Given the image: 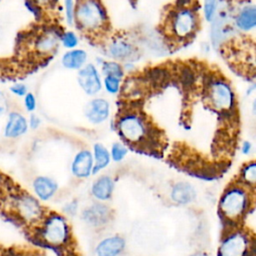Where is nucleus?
<instances>
[{
  "label": "nucleus",
  "mask_w": 256,
  "mask_h": 256,
  "mask_svg": "<svg viewBox=\"0 0 256 256\" xmlns=\"http://www.w3.org/2000/svg\"><path fill=\"white\" fill-rule=\"evenodd\" d=\"M75 20L87 32L102 30L107 23V14L99 0H81L75 7Z\"/></svg>",
  "instance_id": "obj_1"
},
{
  "label": "nucleus",
  "mask_w": 256,
  "mask_h": 256,
  "mask_svg": "<svg viewBox=\"0 0 256 256\" xmlns=\"http://www.w3.org/2000/svg\"><path fill=\"white\" fill-rule=\"evenodd\" d=\"M207 79V76H206ZM206 95L209 104L218 112L235 109V95L230 84L222 78L210 77L205 82Z\"/></svg>",
  "instance_id": "obj_2"
},
{
  "label": "nucleus",
  "mask_w": 256,
  "mask_h": 256,
  "mask_svg": "<svg viewBox=\"0 0 256 256\" xmlns=\"http://www.w3.org/2000/svg\"><path fill=\"white\" fill-rule=\"evenodd\" d=\"M116 126L119 134L130 143L144 141L152 127L142 116L133 112L120 116Z\"/></svg>",
  "instance_id": "obj_3"
},
{
  "label": "nucleus",
  "mask_w": 256,
  "mask_h": 256,
  "mask_svg": "<svg viewBox=\"0 0 256 256\" xmlns=\"http://www.w3.org/2000/svg\"><path fill=\"white\" fill-rule=\"evenodd\" d=\"M220 207L228 218L235 219L242 216L248 207L247 193L238 187L227 190L221 199Z\"/></svg>",
  "instance_id": "obj_4"
},
{
  "label": "nucleus",
  "mask_w": 256,
  "mask_h": 256,
  "mask_svg": "<svg viewBox=\"0 0 256 256\" xmlns=\"http://www.w3.org/2000/svg\"><path fill=\"white\" fill-rule=\"evenodd\" d=\"M169 21L174 35L178 38L184 39L191 36L197 28L196 13L186 7L174 12Z\"/></svg>",
  "instance_id": "obj_5"
},
{
  "label": "nucleus",
  "mask_w": 256,
  "mask_h": 256,
  "mask_svg": "<svg viewBox=\"0 0 256 256\" xmlns=\"http://www.w3.org/2000/svg\"><path fill=\"white\" fill-rule=\"evenodd\" d=\"M14 208L19 217L27 223L37 222L43 215V209L39 200L27 193H22L16 196L14 200Z\"/></svg>",
  "instance_id": "obj_6"
},
{
  "label": "nucleus",
  "mask_w": 256,
  "mask_h": 256,
  "mask_svg": "<svg viewBox=\"0 0 256 256\" xmlns=\"http://www.w3.org/2000/svg\"><path fill=\"white\" fill-rule=\"evenodd\" d=\"M42 235L45 241L52 245H60L64 243L68 237V225L63 217L54 214L44 222Z\"/></svg>",
  "instance_id": "obj_7"
},
{
  "label": "nucleus",
  "mask_w": 256,
  "mask_h": 256,
  "mask_svg": "<svg viewBox=\"0 0 256 256\" xmlns=\"http://www.w3.org/2000/svg\"><path fill=\"white\" fill-rule=\"evenodd\" d=\"M78 83L82 90L90 96L96 95L102 88V81L97 68L93 64H86L79 69Z\"/></svg>",
  "instance_id": "obj_8"
},
{
  "label": "nucleus",
  "mask_w": 256,
  "mask_h": 256,
  "mask_svg": "<svg viewBox=\"0 0 256 256\" xmlns=\"http://www.w3.org/2000/svg\"><path fill=\"white\" fill-rule=\"evenodd\" d=\"M248 247L247 238L240 232L226 237L219 250V256H245Z\"/></svg>",
  "instance_id": "obj_9"
},
{
  "label": "nucleus",
  "mask_w": 256,
  "mask_h": 256,
  "mask_svg": "<svg viewBox=\"0 0 256 256\" xmlns=\"http://www.w3.org/2000/svg\"><path fill=\"white\" fill-rule=\"evenodd\" d=\"M84 114L91 123L101 124L109 117L110 104L104 98H94L86 104Z\"/></svg>",
  "instance_id": "obj_10"
},
{
  "label": "nucleus",
  "mask_w": 256,
  "mask_h": 256,
  "mask_svg": "<svg viewBox=\"0 0 256 256\" xmlns=\"http://www.w3.org/2000/svg\"><path fill=\"white\" fill-rule=\"evenodd\" d=\"M28 127V121L21 113L10 112L4 127V136L6 138H18L27 132Z\"/></svg>",
  "instance_id": "obj_11"
},
{
  "label": "nucleus",
  "mask_w": 256,
  "mask_h": 256,
  "mask_svg": "<svg viewBox=\"0 0 256 256\" xmlns=\"http://www.w3.org/2000/svg\"><path fill=\"white\" fill-rule=\"evenodd\" d=\"M93 155L89 150H81L72 162V173L78 178H86L92 174Z\"/></svg>",
  "instance_id": "obj_12"
},
{
  "label": "nucleus",
  "mask_w": 256,
  "mask_h": 256,
  "mask_svg": "<svg viewBox=\"0 0 256 256\" xmlns=\"http://www.w3.org/2000/svg\"><path fill=\"white\" fill-rule=\"evenodd\" d=\"M32 186L36 196L43 201L49 200L57 190V183L47 176L36 177L33 180Z\"/></svg>",
  "instance_id": "obj_13"
},
{
  "label": "nucleus",
  "mask_w": 256,
  "mask_h": 256,
  "mask_svg": "<svg viewBox=\"0 0 256 256\" xmlns=\"http://www.w3.org/2000/svg\"><path fill=\"white\" fill-rule=\"evenodd\" d=\"M124 246L125 243L121 237H108L98 244L96 248V254L97 256H117L121 253Z\"/></svg>",
  "instance_id": "obj_14"
},
{
  "label": "nucleus",
  "mask_w": 256,
  "mask_h": 256,
  "mask_svg": "<svg viewBox=\"0 0 256 256\" xmlns=\"http://www.w3.org/2000/svg\"><path fill=\"white\" fill-rule=\"evenodd\" d=\"M87 60V53L83 49H70L62 56V65L70 70L81 69Z\"/></svg>",
  "instance_id": "obj_15"
},
{
  "label": "nucleus",
  "mask_w": 256,
  "mask_h": 256,
  "mask_svg": "<svg viewBox=\"0 0 256 256\" xmlns=\"http://www.w3.org/2000/svg\"><path fill=\"white\" fill-rule=\"evenodd\" d=\"M235 23L240 30H253L256 26V7L254 5H247L243 7L238 13Z\"/></svg>",
  "instance_id": "obj_16"
},
{
  "label": "nucleus",
  "mask_w": 256,
  "mask_h": 256,
  "mask_svg": "<svg viewBox=\"0 0 256 256\" xmlns=\"http://www.w3.org/2000/svg\"><path fill=\"white\" fill-rule=\"evenodd\" d=\"M195 196H196V192L193 186L185 182H180L175 184L171 191L172 200L179 204L190 203L194 200Z\"/></svg>",
  "instance_id": "obj_17"
},
{
  "label": "nucleus",
  "mask_w": 256,
  "mask_h": 256,
  "mask_svg": "<svg viewBox=\"0 0 256 256\" xmlns=\"http://www.w3.org/2000/svg\"><path fill=\"white\" fill-rule=\"evenodd\" d=\"M171 77L170 71L165 67H153L146 71L145 80L153 88H159L162 85H166Z\"/></svg>",
  "instance_id": "obj_18"
},
{
  "label": "nucleus",
  "mask_w": 256,
  "mask_h": 256,
  "mask_svg": "<svg viewBox=\"0 0 256 256\" xmlns=\"http://www.w3.org/2000/svg\"><path fill=\"white\" fill-rule=\"evenodd\" d=\"M113 187L114 183L112 178L109 176H102L94 182L92 186V193L97 199L106 200L111 196Z\"/></svg>",
  "instance_id": "obj_19"
},
{
  "label": "nucleus",
  "mask_w": 256,
  "mask_h": 256,
  "mask_svg": "<svg viewBox=\"0 0 256 256\" xmlns=\"http://www.w3.org/2000/svg\"><path fill=\"white\" fill-rule=\"evenodd\" d=\"M58 38L54 32H47L38 38L35 41V49L41 54H48L53 52L58 45Z\"/></svg>",
  "instance_id": "obj_20"
},
{
  "label": "nucleus",
  "mask_w": 256,
  "mask_h": 256,
  "mask_svg": "<svg viewBox=\"0 0 256 256\" xmlns=\"http://www.w3.org/2000/svg\"><path fill=\"white\" fill-rule=\"evenodd\" d=\"M93 150H94L95 163L93 164L92 174H96L109 164L111 157L107 148L100 143H96L93 147Z\"/></svg>",
  "instance_id": "obj_21"
},
{
  "label": "nucleus",
  "mask_w": 256,
  "mask_h": 256,
  "mask_svg": "<svg viewBox=\"0 0 256 256\" xmlns=\"http://www.w3.org/2000/svg\"><path fill=\"white\" fill-rule=\"evenodd\" d=\"M84 218L87 222L93 225H99L107 220L108 209L107 207L100 204L93 205L84 212Z\"/></svg>",
  "instance_id": "obj_22"
},
{
  "label": "nucleus",
  "mask_w": 256,
  "mask_h": 256,
  "mask_svg": "<svg viewBox=\"0 0 256 256\" xmlns=\"http://www.w3.org/2000/svg\"><path fill=\"white\" fill-rule=\"evenodd\" d=\"M108 52L109 55L114 59H125L133 53V47L131 46V44L119 40L110 44Z\"/></svg>",
  "instance_id": "obj_23"
},
{
  "label": "nucleus",
  "mask_w": 256,
  "mask_h": 256,
  "mask_svg": "<svg viewBox=\"0 0 256 256\" xmlns=\"http://www.w3.org/2000/svg\"><path fill=\"white\" fill-rule=\"evenodd\" d=\"M179 83L182 85L184 90H191L192 86L195 84V72L190 66H183L180 68L179 74Z\"/></svg>",
  "instance_id": "obj_24"
},
{
  "label": "nucleus",
  "mask_w": 256,
  "mask_h": 256,
  "mask_svg": "<svg viewBox=\"0 0 256 256\" xmlns=\"http://www.w3.org/2000/svg\"><path fill=\"white\" fill-rule=\"evenodd\" d=\"M102 72L105 76H113L119 79L124 76L122 66L115 61H105L102 64Z\"/></svg>",
  "instance_id": "obj_25"
},
{
  "label": "nucleus",
  "mask_w": 256,
  "mask_h": 256,
  "mask_svg": "<svg viewBox=\"0 0 256 256\" xmlns=\"http://www.w3.org/2000/svg\"><path fill=\"white\" fill-rule=\"evenodd\" d=\"M121 79L113 77V76H105L104 77V87L106 91L110 94H116L120 90Z\"/></svg>",
  "instance_id": "obj_26"
},
{
  "label": "nucleus",
  "mask_w": 256,
  "mask_h": 256,
  "mask_svg": "<svg viewBox=\"0 0 256 256\" xmlns=\"http://www.w3.org/2000/svg\"><path fill=\"white\" fill-rule=\"evenodd\" d=\"M60 39L62 41L63 46L68 49H74L78 45V37L72 31H66L62 33Z\"/></svg>",
  "instance_id": "obj_27"
},
{
  "label": "nucleus",
  "mask_w": 256,
  "mask_h": 256,
  "mask_svg": "<svg viewBox=\"0 0 256 256\" xmlns=\"http://www.w3.org/2000/svg\"><path fill=\"white\" fill-rule=\"evenodd\" d=\"M128 150L127 148L122 144V143H119V142H116L112 145V148H111V153H110V157H112V159L116 162L118 161H121L127 154Z\"/></svg>",
  "instance_id": "obj_28"
},
{
  "label": "nucleus",
  "mask_w": 256,
  "mask_h": 256,
  "mask_svg": "<svg viewBox=\"0 0 256 256\" xmlns=\"http://www.w3.org/2000/svg\"><path fill=\"white\" fill-rule=\"evenodd\" d=\"M242 177L249 184L253 185L255 183V181H256V164H255V162H251L244 167V169L242 170Z\"/></svg>",
  "instance_id": "obj_29"
},
{
  "label": "nucleus",
  "mask_w": 256,
  "mask_h": 256,
  "mask_svg": "<svg viewBox=\"0 0 256 256\" xmlns=\"http://www.w3.org/2000/svg\"><path fill=\"white\" fill-rule=\"evenodd\" d=\"M217 9V0H204V17L207 21H212Z\"/></svg>",
  "instance_id": "obj_30"
},
{
  "label": "nucleus",
  "mask_w": 256,
  "mask_h": 256,
  "mask_svg": "<svg viewBox=\"0 0 256 256\" xmlns=\"http://www.w3.org/2000/svg\"><path fill=\"white\" fill-rule=\"evenodd\" d=\"M66 20L69 25H72L75 21V4L74 0H64Z\"/></svg>",
  "instance_id": "obj_31"
},
{
  "label": "nucleus",
  "mask_w": 256,
  "mask_h": 256,
  "mask_svg": "<svg viewBox=\"0 0 256 256\" xmlns=\"http://www.w3.org/2000/svg\"><path fill=\"white\" fill-rule=\"evenodd\" d=\"M36 97L33 93L27 92V94L24 96V106L27 111L33 112L36 109Z\"/></svg>",
  "instance_id": "obj_32"
},
{
  "label": "nucleus",
  "mask_w": 256,
  "mask_h": 256,
  "mask_svg": "<svg viewBox=\"0 0 256 256\" xmlns=\"http://www.w3.org/2000/svg\"><path fill=\"white\" fill-rule=\"evenodd\" d=\"M10 91L19 97L25 96L27 94V87L23 83H15L10 87Z\"/></svg>",
  "instance_id": "obj_33"
},
{
  "label": "nucleus",
  "mask_w": 256,
  "mask_h": 256,
  "mask_svg": "<svg viewBox=\"0 0 256 256\" xmlns=\"http://www.w3.org/2000/svg\"><path fill=\"white\" fill-rule=\"evenodd\" d=\"M8 108H9L8 98L6 94H4V92L0 90V116L4 115L7 112Z\"/></svg>",
  "instance_id": "obj_34"
},
{
  "label": "nucleus",
  "mask_w": 256,
  "mask_h": 256,
  "mask_svg": "<svg viewBox=\"0 0 256 256\" xmlns=\"http://www.w3.org/2000/svg\"><path fill=\"white\" fill-rule=\"evenodd\" d=\"M28 121V126L32 129H36L40 126V123H41V120L40 118L36 115V114H31L30 117H29V120Z\"/></svg>",
  "instance_id": "obj_35"
},
{
  "label": "nucleus",
  "mask_w": 256,
  "mask_h": 256,
  "mask_svg": "<svg viewBox=\"0 0 256 256\" xmlns=\"http://www.w3.org/2000/svg\"><path fill=\"white\" fill-rule=\"evenodd\" d=\"M241 150H242V153L243 154H249L252 150V144L251 142L249 141H244L243 144H242V147H241Z\"/></svg>",
  "instance_id": "obj_36"
},
{
  "label": "nucleus",
  "mask_w": 256,
  "mask_h": 256,
  "mask_svg": "<svg viewBox=\"0 0 256 256\" xmlns=\"http://www.w3.org/2000/svg\"><path fill=\"white\" fill-rule=\"evenodd\" d=\"M5 183V176L0 172V189L4 186Z\"/></svg>",
  "instance_id": "obj_37"
},
{
  "label": "nucleus",
  "mask_w": 256,
  "mask_h": 256,
  "mask_svg": "<svg viewBox=\"0 0 256 256\" xmlns=\"http://www.w3.org/2000/svg\"><path fill=\"white\" fill-rule=\"evenodd\" d=\"M37 4H49L52 2V0H34Z\"/></svg>",
  "instance_id": "obj_38"
},
{
  "label": "nucleus",
  "mask_w": 256,
  "mask_h": 256,
  "mask_svg": "<svg viewBox=\"0 0 256 256\" xmlns=\"http://www.w3.org/2000/svg\"><path fill=\"white\" fill-rule=\"evenodd\" d=\"M194 256H202V255H200V254H199V255H194Z\"/></svg>",
  "instance_id": "obj_39"
}]
</instances>
